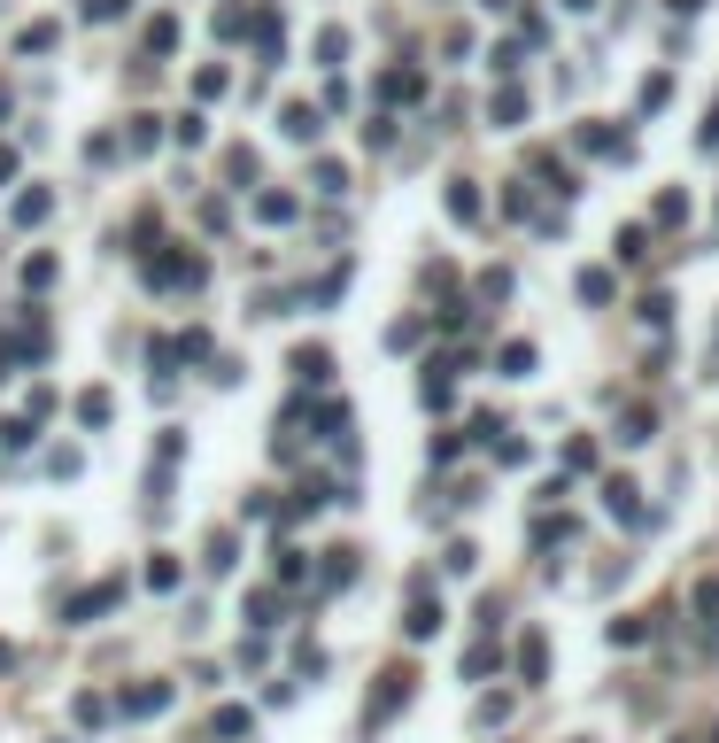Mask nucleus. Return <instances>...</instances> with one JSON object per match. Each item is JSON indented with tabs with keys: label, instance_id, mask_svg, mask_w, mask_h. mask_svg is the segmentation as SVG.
Returning a JSON list of instances; mask_svg holds the SVG:
<instances>
[{
	"label": "nucleus",
	"instance_id": "nucleus-1",
	"mask_svg": "<svg viewBox=\"0 0 719 743\" xmlns=\"http://www.w3.org/2000/svg\"><path fill=\"white\" fill-rule=\"evenodd\" d=\"M116 604H124V581H93V589H78L70 604H62V620H70V627H93L101 612H116Z\"/></svg>",
	"mask_w": 719,
	"mask_h": 743
},
{
	"label": "nucleus",
	"instance_id": "nucleus-2",
	"mask_svg": "<svg viewBox=\"0 0 719 743\" xmlns=\"http://www.w3.org/2000/svg\"><path fill=\"white\" fill-rule=\"evenodd\" d=\"M433 627H441V596H426V581H410V612H403V635H410V643H426Z\"/></svg>",
	"mask_w": 719,
	"mask_h": 743
},
{
	"label": "nucleus",
	"instance_id": "nucleus-3",
	"mask_svg": "<svg viewBox=\"0 0 719 743\" xmlns=\"http://www.w3.org/2000/svg\"><path fill=\"white\" fill-rule=\"evenodd\" d=\"M163 705H171V682H140V689L116 697V713H124V720H155Z\"/></svg>",
	"mask_w": 719,
	"mask_h": 743
},
{
	"label": "nucleus",
	"instance_id": "nucleus-4",
	"mask_svg": "<svg viewBox=\"0 0 719 743\" xmlns=\"http://www.w3.org/2000/svg\"><path fill=\"white\" fill-rule=\"evenodd\" d=\"M634 496H642V488H634V480H604V511H611V519H627V527H642V519H650V511L634 504Z\"/></svg>",
	"mask_w": 719,
	"mask_h": 743
},
{
	"label": "nucleus",
	"instance_id": "nucleus-5",
	"mask_svg": "<svg viewBox=\"0 0 719 743\" xmlns=\"http://www.w3.org/2000/svg\"><path fill=\"white\" fill-rule=\"evenodd\" d=\"M317 124L325 117H317L310 101H287V109H279V132H287V140H317Z\"/></svg>",
	"mask_w": 719,
	"mask_h": 743
},
{
	"label": "nucleus",
	"instance_id": "nucleus-6",
	"mask_svg": "<svg viewBox=\"0 0 719 743\" xmlns=\"http://www.w3.org/2000/svg\"><path fill=\"white\" fill-rule=\"evenodd\" d=\"M542 666H549V643H542V635H526V643H518V674L542 682Z\"/></svg>",
	"mask_w": 719,
	"mask_h": 743
},
{
	"label": "nucleus",
	"instance_id": "nucleus-7",
	"mask_svg": "<svg viewBox=\"0 0 719 743\" xmlns=\"http://www.w3.org/2000/svg\"><path fill=\"white\" fill-rule=\"evenodd\" d=\"M387 101H418V93H426V78H418V70H387Z\"/></svg>",
	"mask_w": 719,
	"mask_h": 743
},
{
	"label": "nucleus",
	"instance_id": "nucleus-8",
	"mask_svg": "<svg viewBox=\"0 0 719 743\" xmlns=\"http://www.w3.org/2000/svg\"><path fill=\"white\" fill-rule=\"evenodd\" d=\"M488 117L503 124V132H511V124L526 117V93H518V86H503V93H495V109H488Z\"/></svg>",
	"mask_w": 719,
	"mask_h": 743
},
{
	"label": "nucleus",
	"instance_id": "nucleus-9",
	"mask_svg": "<svg viewBox=\"0 0 719 743\" xmlns=\"http://www.w3.org/2000/svg\"><path fill=\"white\" fill-rule=\"evenodd\" d=\"M325 372H333V357H325V349H294V380H325Z\"/></svg>",
	"mask_w": 719,
	"mask_h": 743
},
{
	"label": "nucleus",
	"instance_id": "nucleus-10",
	"mask_svg": "<svg viewBox=\"0 0 719 743\" xmlns=\"http://www.w3.org/2000/svg\"><path fill=\"white\" fill-rule=\"evenodd\" d=\"M47 209H55V194H47V186H31L24 202H16V225H39V217H47Z\"/></svg>",
	"mask_w": 719,
	"mask_h": 743
},
{
	"label": "nucleus",
	"instance_id": "nucleus-11",
	"mask_svg": "<svg viewBox=\"0 0 719 743\" xmlns=\"http://www.w3.org/2000/svg\"><path fill=\"white\" fill-rule=\"evenodd\" d=\"M611 256H627V264H642V256H650V233H642V225H627V233L611 240Z\"/></svg>",
	"mask_w": 719,
	"mask_h": 743
},
{
	"label": "nucleus",
	"instance_id": "nucleus-12",
	"mask_svg": "<svg viewBox=\"0 0 719 743\" xmlns=\"http://www.w3.org/2000/svg\"><path fill=\"white\" fill-rule=\"evenodd\" d=\"M449 217H464V225L480 217V194H472V179H457V186H449Z\"/></svg>",
	"mask_w": 719,
	"mask_h": 743
},
{
	"label": "nucleus",
	"instance_id": "nucleus-13",
	"mask_svg": "<svg viewBox=\"0 0 719 743\" xmlns=\"http://www.w3.org/2000/svg\"><path fill=\"white\" fill-rule=\"evenodd\" d=\"M171 47H178V24H171V16H155V24H147V55H171Z\"/></svg>",
	"mask_w": 719,
	"mask_h": 743
},
{
	"label": "nucleus",
	"instance_id": "nucleus-14",
	"mask_svg": "<svg viewBox=\"0 0 719 743\" xmlns=\"http://www.w3.org/2000/svg\"><path fill=\"white\" fill-rule=\"evenodd\" d=\"M348 573H356V550H325V589H341Z\"/></svg>",
	"mask_w": 719,
	"mask_h": 743
},
{
	"label": "nucleus",
	"instance_id": "nucleus-15",
	"mask_svg": "<svg viewBox=\"0 0 719 743\" xmlns=\"http://www.w3.org/2000/svg\"><path fill=\"white\" fill-rule=\"evenodd\" d=\"M171 132H178V148H202V140H209V124H202V117H194V109H186V117H178V124H171Z\"/></svg>",
	"mask_w": 719,
	"mask_h": 743
},
{
	"label": "nucleus",
	"instance_id": "nucleus-16",
	"mask_svg": "<svg viewBox=\"0 0 719 743\" xmlns=\"http://www.w3.org/2000/svg\"><path fill=\"white\" fill-rule=\"evenodd\" d=\"M248 620H256V627H271V620H279V596H271V589H256V596H248Z\"/></svg>",
	"mask_w": 719,
	"mask_h": 743
},
{
	"label": "nucleus",
	"instance_id": "nucleus-17",
	"mask_svg": "<svg viewBox=\"0 0 719 743\" xmlns=\"http://www.w3.org/2000/svg\"><path fill=\"white\" fill-rule=\"evenodd\" d=\"M503 372H511V380H526V372H534V349H526V341H511V349H503Z\"/></svg>",
	"mask_w": 719,
	"mask_h": 743
},
{
	"label": "nucleus",
	"instance_id": "nucleus-18",
	"mask_svg": "<svg viewBox=\"0 0 719 743\" xmlns=\"http://www.w3.org/2000/svg\"><path fill=\"white\" fill-rule=\"evenodd\" d=\"M55 39H62L55 24H31V31H24V55H47V47H55Z\"/></svg>",
	"mask_w": 719,
	"mask_h": 743
},
{
	"label": "nucleus",
	"instance_id": "nucleus-19",
	"mask_svg": "<svg viewBox=\"0 0 719 743\" xmlns=\"http://www.w3.org/2000/svg\"><path fill=\"white\" fill-rule=\"evenodd\" d=\"M580 302H611V271H588V279H580Z\"/></svg>",
	"mask_w": 719,
	"mask_h": 743
},
{
	"label": "nucleus",
	"instance_id": "nucleus-20",
	"mask_svg": "<svg viewBox=\"0 0 719 743\" xmlns=\"http://www.w3.org/2000/svg\"><path fill=\"white\" fill-rule=\"evenodd\" d=\"M78 418H86V426H109V395H101V387H93L86 403H78Z\"/></svg>",
	"mask_w": 719,
	"mask_h": 743
},
{
	"label": "nucleus",
	"instance_id": "nucleus-21",
	"mask_svg": "<svg viewBox=\"0 0 719 743\" xmlns=\"http://www.w3.org/2000/svg\"><path fill=\"white\" fill-rule=\"evenodd\" d=\"M202 565H209V573H232V535L209 542V558H202Z\"/></svg>",
	"mask_w": 719,
	"mask_h": 743
}]
</instances>
